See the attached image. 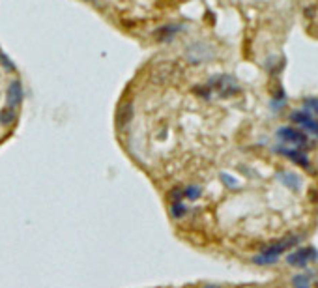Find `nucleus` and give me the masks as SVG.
Segmentation results:
<instances>
[{
    "instance_id": "1a4fd4ad",
    "label": "nucleus",
    "mask_w": 318,
    "mask_h": 288,
    "mask_svg": "<svg viewBox=\"0 0 318 288\" xmlns=\"http://www.w3.org/2000/svg\"><path fill=\"white\" fill-rule=\"evenodd\" d=\"M17 120V112H15V108H2L0 110V124L2 126H12L13 122Z\"/></svg>"
},
{
    "instance_id": "39448f33",
    "label": "nucleus",
    "mask_w": 318,
    "mask_h": 288,
    "mask_svg": "<svg viewBox=\"0 0 318 288\" xmlns=\"http://www.w3.org/2000/svg\"><path fill=\"white\" fill-rule=\"evenodd\" d=\"M21 101H23V86L19 81H12V84L8 86V107H19Z\"/></svg>"
},
{
    "instance_id": "f8f14e48",
    "label": "nucleus",
    "mask_w": 318,
    "mask_h": 288,
    "mask_svg": "<svg viewBox=\"0 0 318 288\" xmlns=\"http://www.w3.org/2000/svg\"><path fill=\"white\" fill-rule=\"evenodd\" d=\"M184 195L189 198V200H196V198L202 195V191H200V187H198V185H189V187L184 191Z\"/></svg>"
},
{
    "instance_id": "20e7f679",
    "label": "nucleus",
    "mask_w": 318,
    "mask_h": 288,
    "mask_svg": "<svg viewBox=\"0 0 318 288\" xmlns=\"http://www.w3.org/2000/svg\"><path fill=\"white\" fill-rule=\"evenodd\" d=\"M290 118H292L294 124H300L305 131L313 133V135L318 137V120H315L307 110H296V112H292Z\"/></svg>"
},
{
    "instance_id": "dca6fc26",
    "label": "nucleus",
    "mask_w": 318,
    "mask_h": 288,
    "mask_svg": "<svg viewBox=\"0 0 318 288\" xmlns=\"http://www.w3.org/2000/svg\"><path fill=\"white\" fill-rule=\"evenodd\" d=\"M221 178H223V181H225L227 185H230V187H236V185H238V183H236V180H232V178H230V176H227V174H223Z\"/></svg>"
},
{
    "instance_id": "6e6552de",
    "label": "nucleus",
    "mask_w": 318,
    "mask_h": 288,
    "mask_svg": "<svg viewBox=\"0 0 318 288\" xmlns=\"http://www.w3.org/2000/svg\"><path fill=\"white\" fill-rule=\"evenodd\" d=\"M279 180H281L286 187L294 189V191L301 187V178H300L298 174H292V172H281V174H279Z\"/></svg>"
},
{
    "instance_id": "f257e3e1",
    "label": "nucleus",
    "mask_w": 318,
    "mask_h": 288,
    "mask_svg": "<svg viewBox=\"0 0 318 288\" xmlns=\"http://www.w3.org/2000/svg\"><path fill=\"white\" fill-rule=\"evenodd\" d=\"M318 252L315 247H305V249H298V251L290 252L286 256V262L290 266H296V268H303L307 266L311 260H317Z\"/></svg>"
},
{
    "instance_id": "a211bd4d",
    "label": "nucleus",
    "mask_w": 318,
    "mask_h": 288,
    "mask_svg": "<svg viewBox=\"0 0 318 288\" xmlns=\"http://www.w3.org/2000/svg\"><path fill=\"white\" fill-rule=\"evenodd\" d=\"M317 288H318V283H317Z\"/></svg>"
},
{
    "instance_id": "ddd939ff",
    "label": "nucleus",
    "mask_w": 318,
    "mask_h": 288,
    "mask_svg": "<svg viewBox=\"0 0 318 288\" xmlns=\"http://www.w3.org/2000/svg\"><path fill=\"white\" fill-rule=\"evenodd\" d=\"M303 105H305V108L309 110V112H317V114H318V99H317V97L305 99V101H303Z\"/></svg>"
},
{
    "instance_id": "9d476101",
    "label": "nucleus",
    "mask_w": 318,
    "mask_h": 288,
    "mask_svg": "<svg viewBox=\"0 0 318 288\" xmlns=\"http://www.w3.org/2000/svg\"><path fill=\"white\" fill-rule=\"evenodd\" d=\"M171 212L176 219H182L185 216V212H187V208H185L182 200H174V202H171Z\"/></svg>"
},
{
    "instance_id": "0eeeda50",
    "label": "nucleus",
    "mask_w": 318,
    "mask_h": 288,
    "mask_svg": "<svg viewBox=\"0 0 318 288\" xmlns=\"http://www.w3.org/2000/svg\"><path fill=\"white\" fill-rule=\"evenodd\" d=\"M133 103L131 101H127V103H124L120 110H118V126L120 127H127L129 126V122L133 120Z\"/></svg>"
},
{
    "instance_id": "f3484780",
    "label": "nucleus",
    "mask_w": 318,
    "mask_h": 288,
    "mask_svg": "<svg viewBox=\"0 0 318 288\" xmlns=\"http://www.w3.org/2000/svg\"><path fill=\"white\" fill-rule=\"evenodd\" d=\"M204 288H221V287H217V285H208V287H204Z\"/></svg>"
},
{
    "instance_id": "423d86ee",
    "label": "nucleus",
    "mask_w": 318,
    "mask_h": 288,
    "mask_svg": "<svg viewBox=\"0 0 318 288\" xmlns=\"http://www.w3.org/2000/svg\"><path fill=\"white\" fill-rule=\"evenodd\" d=\"M275 152H279L281 156L288 157L292 163L296 165H300V167L303 168H309V159L303 152H300V150H288V148H275Z\"/></svg>"
},
{
    "instance_id": "9b49d317",
    "label": "nucleus",
    "mask_w": 318,
    "mask_h": 288,
    "mask_svg": "<svg viewBox=\"0 0 318 288\" xmlns=\"http://www.w3.org/2000/svg\"><path fill=\"white\" fill-rule=\"evenodd\" d=\"M292 285L294 288H311V281L307 275H294Z\"/></svg>"
},
{
    "instance_id": "4468645a",
    "label": "nucleus",
    "mask_w": 318,
    "mask_h": 288,
    "mask_svg": "<svg viewBox=\"0 0 318 288\" xmlns=\"http://www.w3.org/2000/svg\"><path fill=\"white\" fill-rule=\"evenodd\" d=\"M273 262H277V260H275V258H269V256H264V254H258V256H255V264H258V266L273 264Z\"/></svg>"
},
{
    "instance_id": "7ed1b4c3",
    "label": "nucleus",
    "mask_w": 318,
    "mask_h": 288,
    "mask_svg": "<svg viewBox=\"0 0 318 288\" xmlns=\"http://www.w3.org/2000/svg\"><path fill=\"white\" fill-rule=\"evenodd\" d=\"M277 137L281 141H284V143L292 144L294 148H303V146H307L305 133H301L300 129H294V127H281V129H277Z\"/></svg>"
},
{
    "instance_id": "2eb2a0df",
    "label": "nucleus",
    "mask_w": 318,
    "mask_h": 288,
    "mask_svg": "<svg viewBox=\"0 0 318 288\" xmlns=\"http://www.w3.org/2000/svg\"><path fill=\"white\" fill-rule=\"evenodd\" d=\"M0 62L6 66V70H8V72H13V70H15V66H13L12 62H10V58H8L4 53H0Z\"/></svg>"
},
{
    "instance_id": "f03ea898",
    "label": "nucleus",
    "mask_w": 318,
    "mask_h": 288,
    "mask_svg": "<svg viewBox=\"0 0 318 288\" xmlns=\"http://www.w3.org/2000/svg\"><path fill=\"white\" fill-rule=\"evenodd\" d=\"M210 88H213L223 97H229L238 92L236 81H234L232 77H227V75H221V77H215L213 81H210Z\"/></svg>"
}]
</instances>
